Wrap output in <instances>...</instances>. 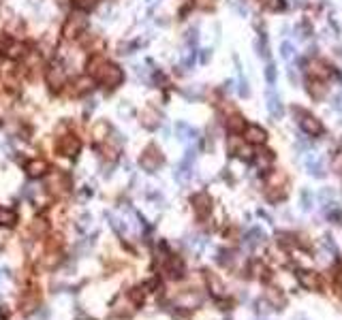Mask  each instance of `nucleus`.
<instances>
[{"label":"nucleus","instance_id":"nucleus-1","mask_svg":"<svg viewBox=\"0 0 342 320\" xmlns=\"http://www.w3.org/2000/svg\"><path fill=\"white\" fill-rule=\"evenodd\" d=\"M299 126H302V130L306 132L310 137H319L323 135V124L317 120L314 115H302V120H299Z\"/></svg>","mask_w":342,"mask_h":320},{"label":"nucleus","instance_id":"nucleus-2","mask_svg":"<svg viewBox=\"0 0 342 320\" xmlns=\"http://www.w3.org/2000/svg\"><path fill=\"white\" fill-rule=\"evenodd\" d=\"M297 277H299V284L304 288H308V290H317L321 286V277H319V273H314V271H299Z\"/></svg>","mask_w":342,"mask_h":320},{"label":"nucleus","instance_id":"nucleus-3","mask_svg":"<svg viewBox=\"0 0 342 320\" xmlns=\"http://www.w3.org/2000/svg\"><path fill=\"white\" fill-rule=\"evenodd\" d=\"M306 71H308V75H310L312 79H325V77L329 75L327 64L321 62V60H310L308 66H306Z\"/></svg>","mask_w":342,"mask_h":320},{"label":"nucleus","instance_id":"nucleus-4","mask_svg":"<svg viewBox=\"0 0 342 320\" xmlns=\"http://www.w3.org/2000/svg\"><path fill=\"white\" fill-rule=\"evenodd\" d=\"M267 109H270V113L274 117H282V103L280 98H278L276 92H267Z\"/></svg>","mask_w":342,"mask_h":320},{"label":"nucleus","instance_id":"nucleus-5","mask_svg":"<svg viewBox=\"0 0 342 320\" xmlns=\"http://www.w3.org/2000/svg\"><path fill=\"white\" fill-rule=\"evenodd\" d=\"M265 130L259 126H248L246 128V139H248V143H265Z\"/></svg>","mask_w":342,"mask_h":320},{"label":"nucleus","instance_id":"nucleus-6","mask_svg":"<svg viewBox=\"0 0 342 320\" xmlns=\"http://www.w3.org/2000/svg\"><path fill=\"white\" fill-rule=\"evenodd\" d=\"M306 90L314 96V98H323L325 96V85H323L321 79H310V81L306 83Z\"/></svg>","mask_w":342,"mask_h":320},{"label":"nucleus","instance_id":"nucleus-7","mask_svg":"<svg viewBox=\"0 0 342 320\" xmlns=\"http://www.w3.org/2000/svg\"><path fill=\"white\" fill-rule=\"evenodd\" d=\"M306 169H308V173L310 175H314V177H321L323 175V167H321V160H317L312 156V154H308V158H306Z\"/></svg>","mask_w":342,"mask_h":320},{"label":"nucleus","instance_id":"nucleus-8","mask_svg":"<svg viewBox=\"0 0 342 320\" xmlns=\"http://www.w3.org/2000/svg\"><path fill=\"white\" fill-rule=\"evenodd\" d=\"M195 207H197V211H199V216H205V213L210 211V199H207L205 194L195 196Z\"/></svg>","mask_w":342,"mask_h":320},{"label":"nucleus","instance_id":"nucleus-9","mask_svg":"<svg viewBox=\"0 0 342 320\" xmlns=\"http://www.w3.org/2000/svg\"><path fill=\"white\" fill-rule=\"evenodd\" d=\"M261 239H263V233H261L259 228H253V231L248 233V237H246V243H248L250 248H255L256 243H261Z\"/></svg>","mask_w":342,"mask_h":320},{"label":"nucleus","instance_id":"nucleus-10","mask_svg":"<svg viewBox=\"0 0 342 320\" xmlns=\"http://www.w3.org/2000/svg\"><path fill=\"white\" fill-rule=\"evenodd\" d=\"M15 222V213L11 209H4V207H0V224H4V226H9V224Z\"/></svg>","mask_w":342,"mask_h":320},{"label":"nucleus","instance_id":"nucleus-11","mask_svg":"<svg viewBox=\"0 0 342 320\" xmlns=\"http://www.w3.org/2000/svg\"><path fill=\"white\" fill-rule=\"evenodd\" d=\"M178 132H180V139H184V141H186V139H192L197 135L188 124H178Z\"/></svg>","mask_w":342,"mask_h":320},{"label":"nucleus","instance_id":"nucleus-12","mask_svg":"<svg viewBox=\"0 0 342 320\" xmlns=\"http://www.w3.org/2000/svg\"><path fill=\"white\" fill-rule=\"evenodd\" d=\"M256 162H259V167L261 169H267L272 164V154L270 152H261V154H256Z\"/></svg>","mask_w":342,"mask_h":320},{"label":"nucleus","instance_id":"nucleus-13","mask_svg":"<svg viewBox=\"0 0 342 320\" xmlns=\"http://www.w3.org/2000/svg\"><path fill=\"white\" fill-rule=\"evenodd\" d=\"M280 53H282V58H285V60H291L293 56H295V49H293V45L289 41H285L280 45Z\"/></svg>","mask_w":342,"mask_h":320},{"label":"nucleus","instance_id":"nucleus-14","mask_svg":"<svg viewBox=\"0 0 342 320\" xmlns=\"http://www.w3.org/2000/svg\"><path fill=\"white\" fill-rule=\"evenodd\" d=\"M207 282H210V286H212V292L214 295H222V286H221V282L216 280L212 273H207Z\"/></svg>","mask_w":342,"mask_h":320},{"label":"nucleus","instance_id":"nucleus-15","mask_svg":"<svg viewBox=\"0 0 342 320\" xmlns=\"http://www.w3.org/2000/svg\"><path fill=\"white\" fill-rule=\"evenodd\" d=\"M302 207L304 209H312V194L308 190L302 192Z\"/></svg>","mask_w":342,"mask_h":320},{"label":"nucleus","instance_id":"nucleus-16","mask_svg":"<svg viewBox=\"0 0 342 320\" xmlns=\"http://www.w3.org/2000/svg\"><path fill=\"white\" fill-rule=\"evenodd\" d=\"M265 79H267V83L276 81V66H274V64H270V66L265 68Z\"/></svg>","mask_w":342,"mask_h":320},{"label":"nucleus","instance_id":"nucleus-17","mask_svg":"<svg viewBox=\"0 0 342 320\" xmlns=\"http://www.w3.org/2000/svg\"><path fill=\"white\" fill-rule=\"evenodd\" d=\"M265 7L272 9V11H280L282 7H285V2H282V0H265Z\"/></svg>","mask_w":342,"mask_h":320},{"label":"nucleus","instance_id":"nucleus-18","mask_svg":"<svg viewBox=\"0 0 342 320\" xmlns=\"http://www.w3.org/2000/svg\"><path fill=\"white\" fill-rule=\"evenodd\" d=\"M43 171H45V162H34V164L30 167V173H32V175H41Z\"/></svg>","mask_w":342,"mask_h":320},{"label":"nucleus","instance_id":"nucleus-19","mask_svg":"<svg viewBox=\"0 0 342 320\" xmlns=\"http://www.w3.org/2000/svg\"><path fill=\"white\" fill-rule=\"evenodd\" d=\"M239 94H242V96H248V88H246V81H244V79L239 81Z\"/></svg>","mask_w":342,"mask_h":320},{"label":"nucleus","instance_id":"nucleus-20","mask_svg":"<svg viewBox=\"0 0 342 320\" xmlns=\"http://www.w3.org/2000/svg\"><path fill=\"white\" fill-rule=\"evenodd\" d=\"M141 297H143V295H141V290H139V288H135V292H133V299H135V301L139 303V301H141Z\"/></svg>","mask_w":342,"mask_h":320}]
</instances>
